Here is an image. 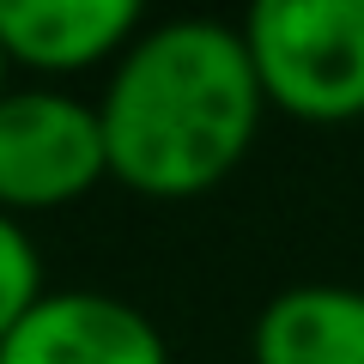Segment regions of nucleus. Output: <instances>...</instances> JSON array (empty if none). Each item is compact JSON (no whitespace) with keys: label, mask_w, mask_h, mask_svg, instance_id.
Segmentation results:
<instances>
[{"label":"nucleus","mask_w":364,"mask_h":364,"mask_svg":"<svg viewBox=\"0 0 364 364\" xmlns=\"http://www.w3.org/2000/svg\"><path fill=\"white\" fill-rule=\"evenodd\" d=\"M0 364H170V346L128 298L43 291L0 340Z\"/></svg>","instance_id":"obj_4"},{"label":"nucleus","mask_w":364,"mask_h":364,"mask_svg":"<svg viewBox=\"0 0 364 364\" xmlns=\"http://www.w3.org/2000/svg\"><path fill=\"white\" fill-rule=\"evenodd\" d=\"M255 364H364V291L291 286L255 316Z\"/></svg>","instance_id":"obj_6"},{"label":"nucleus","mask_w":364,"mask_h":364,"mask_svg":"<svg viewBox=\"0 0 364 364\" xmlns=\"http://www.w3.org/2000/svg\"><path fill=\"white\" fill-rule=\"evenodd\" d=\"M140 37V0H0V49L37 73H79Z\"/></svg>","instance_id":"obj_5"},{"label":"nucleus","mask_w":364,"mask_h":364,"mask_svg":"<svg viewBox=\"0 0 364 364\" xmlns=\"http://www.w3.org/2000/svg\"><path fill=\"white\" fill-rule=\"evenodd\" d=\"M237 31L273 109L322 128L364 116V0H261Z\"/></svg>","instance_id":"obj_2"},{"label":"nucleus","mask_w":364,"mask_h":364,"mask_svg":"<svg viewBox=\"0 0 364 364\" xmlns=\"http://www.w3.org/2000/svg\"><path fill=\"white\" fill-rule=\"evenodd\" d=\"M6 67H13V61H6V49H0V97H6Z\"/></svg>","instance_id":"obj_8"},{"label":"nucleus","mask_w":364,"mask_h":364,"mask_svg":"<svg viewBox=\"0 0 364 364\" xmlns=\"http://www.w3.org/2000/svg\"><path fill=\"white\" fill-rule=\"evenodd\" d=\"M43 298V261L37 243L25 237V225L0 213V340L25 322V310Z\"/></svg>","instance_id":"obj_7"},{"label":"nucleus","mask_w":364,"mask_h":364,"mask_svg":"<svg viewBox=\"0 0 364 364\" xmlns=\"http://www.w3.org/2000/svg\"><path fill=\"white\" fill-rule=\"evenodd\" d=\"M109 176L97 104L67 91H6L0 97V213L73 207Z\"/></svg>","instance_id":"obj_3"},{"label":"nucleus","mask_w":364,"mask_h":364,"mask_svg":"<svg viewBox=\"0 0 364 364\" xmlns=\"http://www.w3.org/2000/svg\"><path fill=\"white\" fill-rule=\"evenodd\" d=\"M255 67L243 31L219 18H170L122 49L97 104L109 176L146 200L207 195L243 164L261 128Z\"/></svg>","instance_id":"obj_1"}]
</instances>
